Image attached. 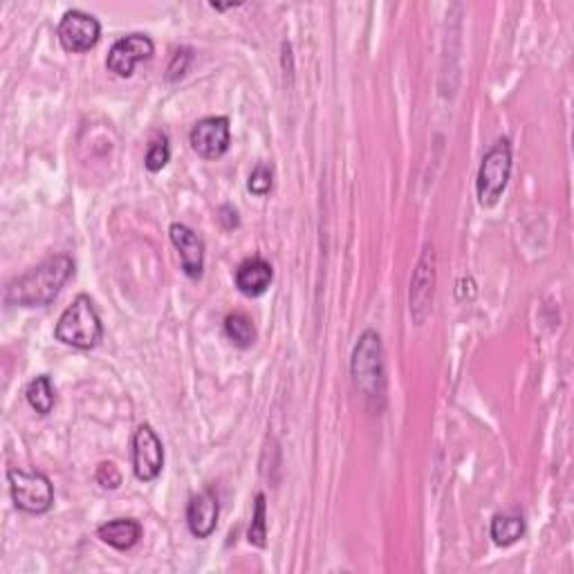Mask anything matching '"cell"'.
<instances>
[{"instance_id": "cell-8", "label": "cell", "mask_w": 574, "mask_h": 574, "mask_svg": "<svg viewBox=\"0 0 574 574\" xmlns=\"http://www.w3.org/2000/svg\"><path fill=\"white\" fill-rule=\"evenodd\" d=\"M162 467H164L162 440L157 438V433L148 427V424H142V427L135 431L133 438L135 476L148 483V480H155L162 474Z\"/></svg>"}, {"instance_id": "cell-4", "label": "cell", "mask_w": 574, "mask_h": 574, "mask_svg": "<svg viewBox=\"0 0 574 574\" xmlns=\"http://www.w3.org/2000/svg\"><path fill=\"white\" fill-rule=\"evenodd\" d=\"M353 377L355 384L366 397H379L384 386V361L382 341L375 330H366L359 337L353 353Z\"/></svg>"}, {"instance_id": "cell-19", "label": "cell", "mask_w": 574, "mask_h": 574, "mask_svg": "<svg viewBox=\"0 0 574 574\" xmlns=\"http://www.w3.org/2000/svg\"><path fill=\"white\" fill-rule=\"evenodd\" d=\"M249 543L256 545V548H265L267 539V521H265V496L256 494V507H254V518L252 525H249Z\"/></svg>"}, {"instance_id": "cell-9", "label": "cell", "mask_w": 574, "mask_h": 574, "mask_svg": "<svg viewBox=\"0 0 574 574\" xmlns=\"http://www.w3.org/2000/svg\"><path fill=\"white\" fill-rule=\"evenodd\" d=\"M191 148L205 160H218L227 153L231 144V131L227 117H207L193 126Z\"/></svg>"}, {"instance_id": "cell-22", "label": "cell", "mask_w": 574, "mask_h": 574, "mask_svg": "<svg viewBox=\"0 0 574 574\" xmlns=\"http://www.w3.org/2000/svg\"><path fill=\"white\" fill-rule=\"evenodd\" d=\"M193 61V54H191V50L189 48H182V50H178L173 54V61H171V66H169V74H166V77H169L171 81H175L178 77H182L184 72H187V68H189V63Z\"/></svg>"}, {"instance_id": "cell-14", "label": "cell", "mask_w": 574, "mask_h": 574, "mask_svg": "<svg viewBox=\"0 0 574 574\" xmlns=\"http://www.w3.org/2000/svg\"><path fill=\"white\" fill-rule=\"evenodd\" d=\"M97 534L110 548L131 550L133 545L142 539V525L133 521V518H117V521H108L106 525H101Z\"/></svg>"}, {"instance_id": "cell-2", "label": "cell", "mask_w": 574, "mask_h": 574, "mask_svg": "<svg viewBox=\"0 0 574 574\" xmlns=\"http://www.w3.org/2000/svg\"><path fill=\"white\" fill-rule=\"evenodd\" d=\"M54 335L61 344L79 350H90L99 344L104 337V328H101V319L90 296L81 294L72 301V305H68V310L61 314Z\"/></svg>"}, {"instance_id": "cell-15", "label": "cell", "mask_w": 574, "mask_h": 574, "mask_svg": "<svg viewBox=\"0 0 574 574\" xmlns=\"http://www.w3.org/2000/svg\"><path fill=\"white\" fill-rule=\"evenodd\" d=\"M525 532V523L521 514H496L492 521V539L496 545H507L516 543Z\"/></svg>"}, {"instance_id": "cell-21", "label": "cell", "mask_w": 574, "mask_h": 574, "mask_svg": "<svg viewBox=\"0 0 574 574\" xmlns=\"http://www.w3.org/2000/svg\"><path fill=\"white\" fill-rule=\"evenodd\" d=\"M97 483L106 489H117L122 485V474H119L113 462H101L97 469Z\"/></svg>"}, {"instance_id": "cell-17", "label": "cell", "mask_w": 574, "mask_h": 574, "mask_svg": "<svg viewBox=\"0 0 574 574\" xmlns=\"http://www.w3.org/2000/svg\"><path fill=\"white\" fill-rule=\"evenodd\" d=\"M225 332H227V337L234 341L238 348H249V346L254 344V339H256L254 323L243 312L229 314V317L225 319Z\"/></svg>"}, {"instance_id": "cell-5", "label": "cell", "mask_w": 574, "mask_h": 574, "mask_svg": "<svg viewBox=\"0 0 574 574\" xmlns=\"http://www.w3.org/2000/svg\"><path fill=\"white\" fill-rule=\"evenodd\" d=\"M9 487L18 509L27 514H45L54 503V487L41 471L9 469Z\"/></svg>"}, {"instance_id": "cell-16", "label": "cell", "mask_w": 574, "mask_h": 574, "mask_svg": "<svg viewBox=\"0 0 574 574\" xmlns=\"http://www.w3.org/2000/svg\"><path fill=\"white\" fill-rule=\"evenodd\" d=\"M27 402H30L32 409L41 415H48L54 409V402H57V395H54V388L48 375H39L34 382L27 386Z\"/></svg>"}, {"instance_id": "cell-12", "label": "cell", "mask_w": 574, "mask_h": 574, "mask_svg": "<svg viewBox=\"0 0 574 574\" xmlns=\"http://www.w3.org/2000/svg\"><path fill=\"white\" fill-rule=\"evenodd\" d=\"M218 498L211 489H205L191 498V503L187 507V525L193 536L198 539H207V536L214 534L218 525Z\"/></svg>"}, {"instance_id": "cell-1", "label": "cell", "mask_w": 574, "mask_h": 574, "mask_svg": "<svg viewBox=\"0 0 574 574\" xmlns=\"http://www.w3.org/2000/svg\"><path fill=\"white\" fill-rule=\"evenodd\" d=\"M74 272V263L68 256H52L30 272L18 276L5 290V301L21 308H43L57 299L61 287L68 283Z\"/></svg>"}, {"instance_id": "cell-10", "label": "cell", "mask_w": 574, "mask_h": 574, "mask_svg": "<svg viewBox=\"0 0 574 574\" xmlns=\"http://www.w3.org/2000/svg\"><path fill=\"white\" fill-rule=\"evenodd\" d=\"M433 283H435V267H433V249L427 245L418 263V270L411 281V314L415 323L427 319L433 301Z\"/></svg>"}, {"instance_id": "cell-11", "label": "cell", "mask_w": 574, "mask_h": 574, "mask_svg": "<svg viewBox=\"0 0 574 574\" xmlns=\"http://www.w3.org/2000/svg\"><path fill=\"white\" fill-rule=\"evenodd\" d=\"M169 236L175 249L180 252L184 274L189 279H200L202 270H205V243L187 225H180V222L171 225Z\"/></svg>"}, {"instance_id": "cell-6", "label": "cell", "mask_w": 574, "mask_h": 574, "mask_svg": "<svg viewBox=\"0 0 574 574\" xmlns=\"http://www.w3.org/2000/svg\"><path fill=\"white\" fill-rule=\"evenodd\" d=\"M101 36V25L92 14L70 9L59 23V41L68 52H88L95 48Z\"/></svg>"}, {"instance_id": "cell-13", "label": "cell", "mask_w": 574, "mask_h": 574, "mask_svg": "<svg viewBox=\"0 0 574 574\" xmlns=\"http://www.w3.org/2000/svg\"><path fill=\"white\" fill-rule=\"evenodd\" d=\"M272 265L263 258H247L236 270V287L245 296H261L272 283Z\"/></svg>"}, {"instance_id": "cell-20", "label": "cell", "mask_w": 574, "mask_h": 574, "mask_svg": "<svg viewBox=\"0 0 574 574\" xmlns=\"http://www.w3.org/2000/svg\"><path fill=\"white\" fill-rule=\"evenodd\" d=\"M272 184H274V175H272V166L267 164H258L256 169L249 175V182H247V189L254 193V196H267V193L272 191Z\"/></svg>"}, {"instance_id": "cell-7", "label": "cell", "mask_w": 574, "mask_h": 574, "mask_svg": "<svg viewBox=\"0 0 574 574\" xmlns=\"http://www.w3.org/2000/svg\"><path fill=\"white\" fill-rule=\"evenodd\" d=\"M155 45L146 34H128L119 39L108 52L106 66L117 77H131L137 63L148 61L153 57Z\"/></svg>"}, {"instance_id": "cell-3", "label": "cell", "mask_w": 574, "mask_h": 574, "mask_svg": "<svg viewBox=\"0 0 574 574\" xmlns=\"http://www.w3.org/2000/svg\"><path fill=\"white\" fill-rule=\"evenodd\" d=\"M512 173V146L509 140H498L483 157L478 171V202L483 207H494L509 182Z\"/></svg>"}, {"instance_id": "cell-18", "label": "cell", "mask_w": 574, "mask_h": 574, "mask_svg": "<svg viewBox=\"0 0 574 574\" xmlns=\"http://www.w3.org/2000/svg\"><path fill=\"white\" fill-rule=\"evenodd\" d=\"M169 157H171V146H169V137H166L164 133L162 135H157L155 140L151 142V146H148V153H146V169L148 171H162L166 162H169Z\"/></svg>"}]
</instances>
